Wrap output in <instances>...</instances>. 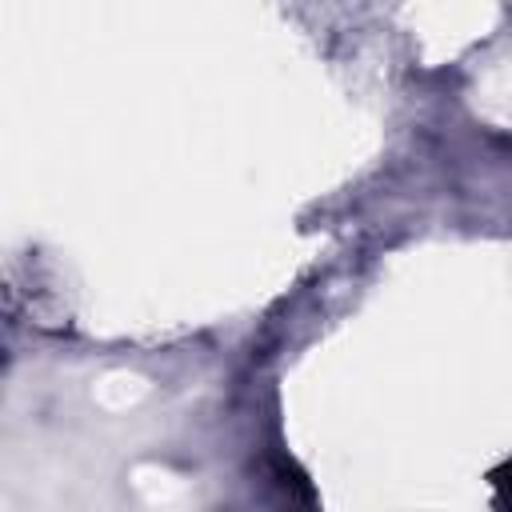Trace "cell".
Returning <instances> with one entry per match:
<instances>
[{
    "label": "cell",
    "instance_id": "obj_1",
    "mask_svg": "<svg viewBox=\"0 0 512 512\" xmlns=\"http://www.w3.org/2000/svg\"><path fill=\"white\" fill-rule=\"evenodd\" d=\"M492 484H496V492H500L504 508L512 512V460H508V464H500V468L492 472Z\"/></svg>",
    "mask_w": 512,
    "mask_h": 512
}]
</instances>
